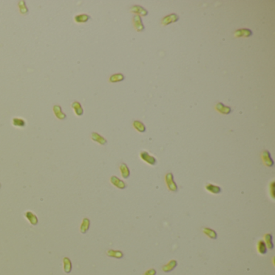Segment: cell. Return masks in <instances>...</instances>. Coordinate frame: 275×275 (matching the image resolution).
Segmentation results:
<instances>
[{"label": "cell", "mask_w": 275, "mask_h": 275, "mask_svg": "<svg viewBox=\"0 0 275 275\" xmlns=\"http://www.w3.org/2000/svg\"><path fill=\"white\" fill-rule=\"evenodd\" d=\"M123 80H124V76H123V74H112V76L110 77V78H109L110 82H112V83L122 82V81H123Z\"/></svg>", "instance_id": "26"}, {"label": "cell", "mask_w": 275, "mask_h": 275, "mask_svg": "<svg viewBox=\"0 0 275 275\" xmlns=\"http://www.w3.org/2000/svg\"><path fill=\"white\" fill-rule=\"evenodd\" d=\"M253 35V32L248 28H242V29H238L235 33L236 37H249Z\"/></svg>", "instance_id": "11"}, {"label": "cell", "mask_w": 275, "mask_h": 275, "mask_svg": "<svg viewBox=\"0 0 275 275\" xmlns=\"http://www.w3.org/2000/svg\"><path fill=\"white\" fill-rule=\"evenodd\" d=\"M90 220L88 218L83 219L82 221V223H81V225H80V228H79V231H80V232H81L82 234L86 233L88 230H89V228H90Z\"/></svg>", "instance_id": "15"}, {"label": "cell", "mask_w": 275, "mask_h": 275, "mask_svg": "<svg viewBox=\"0 0 275 275\" xmlns=\"http://www.w3.org/2000/svg\"><path fill=\"white\" fill-rule=\"evenodd\" d=\"M107 256L110 257H114V258L121 259L123 257V253L122 251L120 250H113V249H109L106 252Z\"/></svg>", "instance_id": "20"}, {"label": "cell", "mask_w": 275, "mask_h": 275, "mask_svg": "<svg viewBox=\"0 0 275 275\" xmlns=\"http://www.w3.org/2000/svg\"><path fill=\"white\" fill-rule=\"evenodd\" d=\"M274 182H272L270 184V195L272 197L273 199H274Z\"/></svg>", "instance_id": "29"}, {"label": "cell", "mask_w": 275, "mask_h": 275, "mask_svg": "<svg viewBox=\"0 0 275 275\" xmlns=\"http://www.w3.org/2000/svg\"><path fill=\"white\" fill-rule=\"evenodd\" d=\"M71 107H72V109L74 110V113L77 116H82L83 115V112H84L83 108H82L81 103L78 101H74L71 104Z\"/></svg>", "instance_id": "8"}, {"label": "cell", "mask_w": 275, "mask_h": 275, "mask_svg": "<svg viewBox=\"0 0 275 275\" xmlns=\"http://www.w3.org/2000/svg\"><path fill=\"white\" fill-rule=\"evenodd\" d=\"M140 157L141 158L142 161H144V162H146L147 164L150 165V166H155L157 164V159H156L153 156L150 155L149 153L146 152V151H143L140 154Z\"/></svg>", "instance_id": "2"}, {"label": "cell", "mask_w": 275, "mask_h": 275, "mask_svg": "<svg viewBox=\"0 0 275 275\" xmlns=\"http://www.w3.org/2000/svg\"><path fill=\"white\" fill-rule=\"evenodd\" d=\"M264 242L266 245L267 248L273 249L274 248V242H273V237L270 233H267L264 236Z\"/></svg>", "instance_id": "23"}, {"label": "cell", "mask_w": 275, "mask_h": 275, "mask_svg": "<svg viewBox=\"0 0 275 275\" xmlns=\"http://www.w3.org/2000/svg\"><path fill=\"white\" fill-rule=\"evenodd\" d=\"M166 185L168 186V189L172 192H177L178 190L177 184L174 182V175L172 173H168L166 175Z\"/></svg>", "instance_id": "1"}, {"label": "cell", "mask_w": 275, "mask_h": 275, "mask_svg": "<svg viewBox=\"0 0 275 275\" xmlns=\"http://www.w3.org/2000/svg\"><path fill=\"white\" fill-rule=\"evenodd\" d=\"M133 25L137 32H143L144 30V25L140 16L136 15L133 16Z\"/></svg>", "instance_id": "6"}, {"label": "cell", "mask_w": 275, "mask_h": 275, "mask_svg": "<svg viewBox=\"0 0 275 275\" xmlns=\"http://www.w3.org/2000/svg\"><path fill=\"white\" fill-rule=\"evenodd\" d=\"M178 19H179V16H177V14H169L161 19V24L163 26H166V25H169L170 24H173V23L177 22V21H178Z\"/></svg>", "instance_id": "3"}, {"label": "cell", "mask_w": 275, "mask_h": 275, "mask_svg": "<svg viewBox=\"0 0 275 275\" xmlns=\"http://www.w3.org/2000/svg\"><path fill=\"white\" fill-rule=\"evenodd\" d=\"M0 188H1V184H0Z\"/></svg>", "instance_id": "30"}, {"label": "cell", "mask_w": 275, "mask_h": 275, "mask_svg": "<svg viewBox=\"0 0 275 275\" xmlns=\"http://www.w3.org/2000/svg\"><path fill=\"white\" fill-rule=\"evenodd\" d=\"M215 108H216V110H217L218 112H220V113L224 115L230 114L231 112V109L230 106H226V105H224V104L222 103H219L216 104Z\"/></svg>", "instance_id": "16"}, {"label": "cell", "mask_w": 275, "mask_h": 275, "mask_svg": "<svg viewBox=\"0 0 275 275\" xmlns=\"http://www.w3.org/2000/svg\"><path fill=\"white\" fill-rule=\"evenodd\" d=\"M257 251H258V253L260 254H262V255H265V254H266L267 250H268V248H267L266 245L265 244L264 240H259L258 242H257Z\"/></svg>", "instance_id": "25"}, {"label": "cell", "mask_w": 275, "mask_h": 275, "mask_svg": "<svg viewBox=\"0 0 275 275\" xmlns=\"http://www.w3.org/2000/svg\"><path fill=\"white\" fill-rule=\"evenodd\" d=\"M177 262L176 260H171V261H169L168 263L166 265H165L163 267H162V270H163L164 272L168 273L170 272L172 270H174L177 267Z\"/></svg>", "instance_id": "17"}, {"label": "cell", "mask_w": 275, "mask_h": 275, "mask_svg": "<svg viewBox=\"0 0 275 275\" xmlns=\"http://www.w3.org/2000/svg\"><path fill=\"white\" fill-rule=\"evenodd\" d=\"M90 16L87 14H79V15H76L74 16V22L77 24H85V23L88 22V20H90Z\"/></svg>", "instance_id": "13"}, {"label": "cell", "mask_w": 275, "mask_h": 275, "mask_svg": "<svg viewBox=\"0 0 275 275\" xmlns=\"http://www.w3.org/2000/svg\"><path fill=\"white\" fill-rule=\"evenodd\" d=\"M111 183H112V185L115 186V187H117L118 189H120V190H123V189H125L127 187V184H126L123 180L120 179L119 177H116V176H112L111 177Z\"/></svg>", "instance_id": "5"}, {"label": "cell", "mask_w": 275, "mask_h": 275, "mask_svg": "<svg viewBox=\"0 0 275 275\" xmlns=\"http://www.w3.org/2000/svg\"><path fill=\"white\" fill-rule=\"evenodd\" d=\"M262 161L264 162V164L268 167H273L274 165V162L273 161L270 153L268 150H264L262 153Z\"/></svg>", "instance_id": "4"}, {"label": "cell", "mask_w": 275, "mask_h": 275, "mask_svg": "<svg viewBox=\"0 0 275 275\" xmlns=\"http://www.w3.org/2000/svg\"><path fill=\"white\" fill-rule=\"evenodd\" d=\"M205 188H206V190H207L209 193L213 194H220L221 191H222V189H221L220 186H219L217 185H214V184H211V183L207 184Z\"/></svg>", "instance_id": "14"}, {"label": "cell", "mask_w": 275, "mask_h": 275, "mask_svg": "<svg viewBox=\"0 0 275 275\" xmlns=\"http://www.w3.org/2000/svg\"><path fill=\"white\" fill-rule=\"evenodd\" d=\"M131 11L133 13L137 14V16H145L148 15L147 10L139 5H135L133 7H132Z\"/></svg>", "instance_id": "10"}, {"label": "cell", "mask_w": 275, "mask_h": 275, "mask_svg": "<svg viewBox=\"0 0 275 275\" xmlns=\"http://www.w3.org/2000/svg\"><path fill=\"white\" fill-rule=\"evenodd\" d=\"M11 123H12V125L14 127H16V128H24L26 126V121L22 118H13Z\"/></svg>", "instance_id": "19"}, {"label": "cell", "mask_w": 275, "mask_h": 275, "mask_svg": "<svg viewBox=\"0 0 275 275\" xmlns=\"http://www.w3.org/2000/svg\"><path fill=\"white\" fill-rule=\"evenodd\" d=\"M133 127L135 128L136 131L139 132L140 133H144L146 132V127L144 123L139 120H135L133 122Z\"/></svg>", "instance_id": "24"}, {"label": "cell", "mask_w": 275, "mask_h": 275, "mask_svg": "<svg viewBox=\"0 0 275 275\" xmlns=\"http://www.w3.org/2000/svg\"><path fill=\"white\" fill-rule=\"evenodd\" d=\"M203 233H204L207 237H208L211 239H212V240H215V239H217V237H218V235H217V232L215 231V230H213L211 228H204L203 229Z\"/></svg>", "instance_id": "21"}, {"label": "cell", "mask_w": 275, "mask_h": 275, "mask_svg": "<svg viewBox=\"0 0 275 275\" xmlns=\"http://www.w3.org/2000/svg\"><path fill=\"white\" fill-rule=\"evenodd\" d=\"M157 274V271L154 269H150V270H147L146 272L144 273V275H156Z\"/></svg>", "instance_id": "28"}, {"label": "cell", "mask_w": 275, "mask_h": 275, "mask_svg": "<svg viewBox=\"0 0 275 275\" xmlns=\"http://www.w3.org/2000/svg\"><path fill=\"white\" fill-rule=\"evenodd\" d=\"M18 7H19V12L20 14H22V15H27L28 13V8L27 7V5H26V3H25V1H19L18 2Z\"/></svg>", "instance_id": "27"}, {"label": "cell", "mask_w": 275, "mask_h": 275, "mask_svg": "<svg viewBox=\"0 0 275 275\" xmlns=\"http://www.w3.org/2000/svg\"><path fill=\"white\" fill-rule=\"evenodd\" d=\"M63 270H64V272L66 273V274L70 273L71 270H72V263L68 257L63 258Z\"/></svg>", "instance_id": "22"}, {"label": "cell", "mask_w": 275, "mask_h": 275, "mask_svg": "<svg viewBox=\"0 0 275 275\" xmlns=\"http://www.w3.org/2000/svg\"><path fill=\"white\" fill-rule=\"evenodd\" d=\"M91 140L93 141L96 142L98 144H101V145H105L107 143L106 140L104 138L103 136H102L100 134H98V132H92L91 134Z\"/></svg>", "instance_id": "12"}, {"label": "cell", "mask_w": 275, "mask_h": 275, "mask_svg": "<svg viewBox=\"0 0 275 275\" xmlns=\"http://www.w3.org/2000/svg\"><path fill=\"white\" fill-rule=\"evenodd\" d=\"M24 216L25 218L27 220V221L33 226H35V225H36L38 223V218H37V216H36L35 213L28 211H26L24 213Z\"/></svg>", "instance_id": "7"}, {"label": "cell", "mask_w": 275, "mask_h": 275, "mask_svg": "<svg viewBox=\"0 0 275 275\" xmlns=\"http://www.w3.org/2000/svg\"><path fill=\"white\" fill-rule=\"evenodd\" d=\"M120 173H121V175H122L123 178H128L129 176H130V170H129V168L128 167V166L126 165L125 163H121L120 166Z\"/></svg>", "instance_id": "18"}, {"label": "cell", "mask_w": 275, "mask_h": 275, "mask_svg": "<svg viewBox=\"0 0 275 275\" xmlns=\"http://www.w3.org/2000/svg\"><path fill=\"white\" fill-rule=\"evenodd\" d=\"M52 111L54 113L55 116L60 120H64L66 119V115L65 113H63L61 107L59 105H54L52 107Z\"/></svg>", "instance_id": "9"}]
</instances>
